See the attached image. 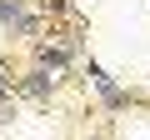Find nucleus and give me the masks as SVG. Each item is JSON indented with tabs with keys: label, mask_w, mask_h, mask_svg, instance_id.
I'll return each mask as SVG.
<instances>
[{
	"label": "nucleus",
	"mask_w": 150,
	"mask_h": 140,
	"mask_svg": "<svg viewBox=\"0 0 150 140\" xmlns=\"http://www.w3.org/2000/svg\"><path fill=\"white\" fill-rule=\"evenodd\" d=\"M60 90V75H50V70H40V65H30L25 75H15V95L20 100H50Z\"/></svg>",
	"instance_id": "obj_4"
},
{
	"label": "nucleus",
	"mask_w": 150,
	"mask_h": 140,
	"mask_svg": "<svg viewBox=\"0 0 150 140\" xmlns=\"http://www.w3.org/2000/svg\"><path fill=\"white\" fill-rule=\"evenodd\" d=\"M30 55H35V65H40V70H50V75H60V70H70V65H75V45H70L65 35H45V40H35V45H30Z\"/></svg>",
	"instance_id": "obj_3"
},
{
	"label": "nucleus",
	"mask_w": 150,
	"mask_h": 140,
	"mask_svg": "<svg viewBox=\"0 0 150 140\" xmlns=\"http://www.w3.org/2000/svg\"><path fill=\"white\" fill-rule=\"evenodd\" d=\"M85 80L95 85V95H100V105H105V110H130V105L140 100L135 90H125V85L110 75V70H105L100 60H85Z\"/></svg>",
	"instance_id": "obj_2"
},
{
	"label": "nucleus",
	"mask_w": 150,
	"mask_h": 140,
	"mask_svg": "<svg viewBox=\"0 0 150 140\" xmlns=\"http://www.w3.org/2000/svg\"><path fill=\"white\" fill-rule=\"evenodd\" d=\"M0 100H15V75H10L5 60H0Z\"/></svg>",
	"instance_id": "obj_5"
},
{
	"label": "nucleus",
	"mask_w": 150,
	"mask_h": 140,
	"mask_svg": "<svg viewBox=\"0 0 150 140\" xmlns=\"http://www.w3.org/2000/svg\"><path fill=\"white\" fill-rule=\"evenodd\" d=\"M10 120H15V100H0V130H5Z\"/></svg>",
	"instance_id": "obj_6"
},
{
	"label": "nucleus",
	"mask_w": 150,
	"mask_h": 140,
	"mask_svg": "<svg viewBox=\"0 0 150 140\" xmlns=\"http://www.w3.org/2000/svg\"><path fill=\"white\" fill-rule=\"evenodd\" d=\"M0 30L35 45V40H45V15L35 0H0Z\"/></svg>",
	"instance_id": "obj_1"
}]
</instances>
